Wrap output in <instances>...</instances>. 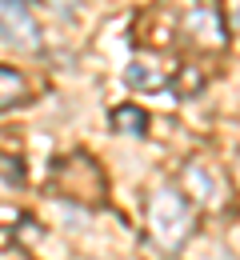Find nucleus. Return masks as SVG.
I'll return each mask as SVG.
<instances>
[{
	"label": "nucleus",
	"instance_id": "nucleus-1",
	"mask_svg": "<svg viewBox=\"0 0 240 260\" xmlns=\"http://www.w3.org/2000/svg\"><path fill=\"white\" fill-rule=\"evenodd\" d=\"M148 232H152V240L164 252L184 248V240L192 232V216H188V204L172 188H156L152 192V200H148Z\"/></svg>",
	"mask_w": 240,
	"mask_h": 260
},
{
	"label": "nucleus",
	"instance_id": "nucleus-2",
	"mask_svg": "<svg viewBox=\"0 0 240 260\" xmlns=\"http://www.w3.org/2000/svg\"><path fill=\"white\" fill-rule=\"evenodd\" d=\"M0 36L12 48H36L40 44V28L20 0H0Z\"/></svg>",
	"mask_w": 240,
	"mask_h": 260
},
{
	"label": "nucleus",
	"instance_id": "nucleus-3",
	"mask_svg": "<svg viewBox=\"0 0 240 260\" xmlns=\"http://www.w3.org/2000/svg\"><path fill=\"white\" fill-rule=\"evenodd\" d=\"M24 96H28L24 76H20L16 68H4V64H0V112H4V108H12V104H20Z\"/></svg>",
	"mask_w": 240,
	"mask_h": 260
},
{
	"label": "nucleus",
	"instance_id": "nucleus-4",
	"mask_svg": "<svg viewBox=\"0 0 240 260\" xmlns=\"http://www.w3.org/2000/svg\"><path fill=\"white\" fill-rule=\"evenodd\" d=\"M112 124L120 132H132V136H140V132L148 128V112L140 108V104H120L116 112H112Z\"/></svg>",
	"mask_w": 240,
	"mask_h": 260
},
{
	"label": "nucleus",
	"instance_id": "nucleus-5",
	"mask_svg": "<svg viewBox=\"0 0 240 260\" xmlns=\"http://www.w3.org/2000/svg\"><path fill=\"white\" fill-rule=\"evenodd\" d=\"M196 260H232V256H228V248H216V244H204V252H200Z\"/></svg>",
	"mask_w": 240,
	"mask_h": 260
},
{
	"label": "nucleus",
	"instance_id": "nucleus-6",
	"mask_svg": "<svg viewBox=\"0 0 240 260\" xmlns=\"http://www.w3.org/2000/svg\"><path fill=\"white\" fill-rule=\"evenodd\" d=\"M48 4H52V8H76L80 0H48Z\"/></svg>",
	"mask_w": 240,
	"mask_h": 260
}]
</instances>
